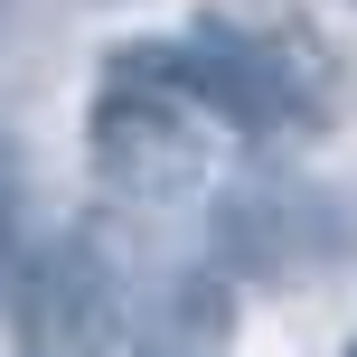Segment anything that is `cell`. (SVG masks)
<instances>
[{
  "label": "cell",
  "instance_id": "cell-3",
  "mask_svg": "<svg viewBox=\"0 0 357 357\" xmlns=\"http://www.w3.org/2000/svg\"><path fill=\"white\" fill-rule=\"evenodd\" d=\"M348 357H357V339H348Z\"/></svg>",
  "mask_w": 357,
  "mask_h": 357
},
{
  "label": "cell",
  "instance_id": "cell-2",
  "mask_svg": "<svg viewBox=\"0 0 357 357\" xmlns=\"http://www.w3.org/2000/svg\"><path fill=\"white\" fill-rule=\"evenodd\" d=\"M10 329L29 357H104L113 348V273L94 245L56 235L10 273Z\"/></svg>",
  "mask_w": 357,
  "mask_h": 357
},
{
  "label": "cell",
  "instance_id": "cell-1",
  "mask_svg": "<svg viewBox=\"0 0 357 357\" xmlns=\"http://www.w3.org/2000/svg\"><path fill=\"white\" fill-rule=\"evenodd\" d=\"M85 151H94V169H104L123 197H178V188L207 178L197 123L178 113L169 85H142V75H113V94L85 123Z\"/></svg>",
  "mask_w": 357,
  "mask_h": 357
}]
</instances>
